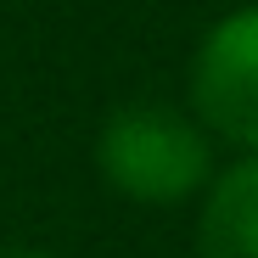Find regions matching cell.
Returning a JSON list of instances; mask_svg holds the SVG:
<instances>
[{
  "mask_svg": "<svg viewBox=\"0 0 258 258\" xmlns=\"http://www.w3.org/2000/svg\"><path fill=\"white\" fill-rule=\"evenodd\" d=\"M96 168L101 180L146 208H174L213 185V135L191 118V107L168 101H129L107 112L96 135Z\"/></svg>",
  "mask_w": 258,
  "mask_h": 258,
  "instance_id": "cell-1",
  "label": "cell"
},
{
  "mask_svg": "<svg viewBox=\"0 0 258 258\" xmlns=\"http://www.w3.org/2000/svg\"><path fill=\"white\" fill-rule=\"evenodd\" d=\"M191 118L213 141L258 152V6H236L191 56Z\"/></svg>",
  "mask_w": 258,
  "mask_h": 258,
  "instance_id": "cell-2",
  "label": "cell"
},
{
  "mask_svg": "<svg viewBox=\"0 0 258 258\" xmlns=\"http://www.w3.org/2000/svg\"><path fill=\"white\" fill-rule=\"evenodd\" d=\"M197 258H258V152L219 168L202 191Z\"/></svg>",
  "mask_w": 258,
  "mask_h": 258,
  "instance_id": "cell-3",
  "label": "cell"
},
{
  "mask_svg": "<svg viewBox=\"0 0 258 258\" xmlns=\"http://www.w3.org/2000/svg\"><path fill=\"white\" fill-rule=\"evenodd\" d=\"M0 258H56V252H45V247H0Z\"/></svg>",
  "mask_w": 258,
  "mask_h": 258,
  "instance_id": "cell-4",
  "label": "cell"
}]
</instances>
